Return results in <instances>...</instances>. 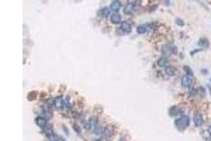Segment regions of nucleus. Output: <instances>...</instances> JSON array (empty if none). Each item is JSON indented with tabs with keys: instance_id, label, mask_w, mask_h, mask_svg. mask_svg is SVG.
Instances as JSON below:
<instances>
[{
	"instance_id": "412c9836",
	"label": "nucleus",
	"mask_w": 211,
	"mask_h": 141,
	"mask_svg": "<svg viewBox=\"0 0 211 141\" xmlns=\"http://www.w3.org/2000/svg\"><path fill=\"white\" fill-rule=\"evenodd\" d=\"M73 128H75V131L78 133V134H82V130H80V126H79L78 123H73Z\"/></svg>"
},
{
	"instance_id": "f03ea898",
	"label": "nucleus",
	"mask_w": 211,
	"mask_h": 141,
	"mask_svg": "<svg viewBox=\"0 0 211 141\" xmlns=\"http://www.w3.org/2000/svg\"><path fill=\"white\" fill-rule=\"evenodd\" d=\"M139 4H141V2H128V3L124 4L123 10H124V13L127 14V16H132V14L138 10Z\"/></svg>"
},
{
	"instance_id": "f3484780",
	"label": "nucleus",
	"mask_w": 211,
	"mask_h": 141,
	"mask_svg": "<svg viewBox=\"0 0 211 141\" xmlns=\"http://www.w3.org/2000/svg\"><path fill=\"white\" fill-rule=\"evenodd\" d=\"M148 31H149V28H148V24H139L137 27V33L138 34H147Z\"/></svg>"
},
{
	"instance_id": "4468645a",
	"label": "nucleus",
	"mask_w": 211,
	"mask_h": 141,
	"mask_svg": "<svg viewBox=\"0 0 211 141\" xmlns=\"http://www.w3.org/2000/svg\"><path fill=\"white\" fill-rule=\"evenodd\" d=\"M163 74H165V76H174L176 74H177V69L174 68V66H166L165 69H163Z\"/></svg>"
},
{
	"instance_id": "1a4fd4ad",
	"label": "nucleus",
	"mask_w": 211,
	"mask_h": 141,
	"mask_svg": "<svg viewBox=\"0 0 211 141\" xmlns=\"http://www.w3.org/2000/svg\"><path fill=\"white\" fill-rule=\"evenodd\" d=\"M193 123H194L196 127H201L203 124H204V116H203L200 112L194 113V116H193Z\"/></svg>"
},
{
	"instance_id": "ddd939ff",
	"label": "nucleus",
	"mask_w": 211,
	"mask_h": 141,
	"mask_svg": "<svg viewBox=\"0 0 211 141\" xmlns=\"http://www.w3.org/2000/svg\"><path fill=\"white\" fill-rule=\"evenodd\" d=\"M55 109L56 110H62L64 109V94L55 96Z\"/></svg>"
},
{
	"instance_id": "f257e3e1",
	"label": "nucleus",
	"mask_w": 211,
	"mask_h": 141,
	"mask_svg": "<svg viewBox=\"0 0 211 141\" xmlns=\"http://www.w3.org/2000/svg\"><path fill=\"white\" fill-rule=\"evenodd\" d=\"M192 123V117L189 114H182L177 118H174V127L179 130V131H184Z\"/></svg>"
},
{
	"instance_id": "6ab92c4d",
	"label": "nucleus",
	"mask_w": 211,
	"mask_h": 141,
	"mask_svg": "<svg viewBox=\"0 0 211 141\" xmlns=\"http://www.w3.org/2000/svg\"><path fill=\"white\" fill-rule=\"evenodd\" d=\"M198 45L207 48L208 47V40H207V38H200V40H198Z\"/></svg>"
},
{
	"instance_id": "4be33fe9",
	"label": "nucleus",
	"mask_w": 211,
	"mask_h": 141,
	"mask_svg": "<svg viewBox=\"0 0 211 141\" xmlns=\"http://www.w3.org/2000/svg\"><path fill=\"white\" fill-rule=\"evenodd\" d=\"M184 72H186V75H190V76H193V70L189 68V66H184Z\"/></svg>"
},
{
	"instance_id": "39448f33",
	"label": "nucleus",
	"mask_w": 211,
	"mask_h": 141,
	"mask_svg": "<svg viewBox=\"0 0 211 141\" xmlns=\"http://www.w3.org/2000/svg\"><path fill=\"white\" fill-rule=\"evenodd\" d=\"M180 83H182V86H183L186 90H190L192 88H194V78L184 74V75L182 76V79H180Z\"/></svg>"
},
{
	"instance_id": "b1692460",
	"label": "nucleus",
	"mask_w": 211,
	"mask_h": 141,
	"mask_svg": "<svg viewBox=\"0 0 211 141\" xmlns=\"http://www.w3.org/2000/svg\"><path fill=\"white\" fill-rule=\"evenodd\" d=\"M176 24H179L180 27H183V26H184V23H183V20H182V19H176Z\"/></svg>"
},
{
	"instance_id": "20e7f679",
	"label": "nucleus",
	"mask_w": 211,
	"mask_h": 141,
	"mask_svg": "<svg viewBox=\"0 0 211 141\" xmlns=\"http://www.w3.org/2000/svg\"><path fill=\"white\" fill-rule=\"evenodd\" d=\"M131 28H132L131 20H123V23L120 24V30H117V34L118 35H125V34H128L131 31Z\"/></svg>"
},
{
	"instance_id": "c85d7f7f",
	"label": "nucleus",
	"mask_w": 211,
	"mask_h": 141,
	"mask_svg": "<svg viewBox=\"0 0 211 141\" xmlns=\"http://www.w3.org/2000/svg\"><path fill=\"white\" fill-rule=\"evenodd\" d=\"M93 141H104V140H103V138H94Z\"/></svg>"
},
{
	"instance_id": "9d476101",
	"label": "nucleus",
	"mask_w": 211,
	"mask_h": 141,
	"mask_svg": "<svg viewBox=\"0 0 211 141\" xmlns=\"http://www.w3.org/2000/svg\"><path fill=\"white\" fill-rule=\"evenodd\" d=\"M156 66H158V68H162V69H165L166 66H169V58L162 55L161 58L156 61Z\"/></svg>"
},
{
	"instance_id": "393cba45",
	"label": "nucleus",
	"mask_w": 211,
	"mask_h": 141,
	"mask_svg": "<svg viewBox=\"0 0 211 141\" xmlns=\"http://www.w3.org/2000/svg\"><path fill=\"white\" fill-rule=\"evenodd\" d=\"M207 134H208V137L211 138V126L208 127V128H207Z\"/></svg>"
},
{
	"instance_id": "bb28decb",
	"label": "nucleus",
	"mask_w": 211,
	"mask_h": 141,
	"mask_svg": "<svg viewBox=\"0 0 211 141\" xmlns=\"http://www.w3.org/2000/svg\"><path fill=\"white\" fill-rule=\"evenodd\" d=\"M201 74H203V75H207V74H208V70H207V69H201Z\"/></svg>"
},
{
	"instance_id": "9b49d317",
	"label": "nucleus",
	"mask_w": 211,
	"mask_h": 141,
	"mask_svg": "<svg viewBox=\"0 0 211 141\" xmlns=\"http://www.w3.org/2000/svg\"><path fill=\"white\" fill-rule=\"evenodd\" d=\"M121 7H124V4H123L121 2H118V0H113L110 3V9L113 13H118Z\"/></svg>"
},
{
	"instance_id": "0eeeda50",
	"label": "nucleus",
	"mask_w": 211,
	"mask_h": 141,
	"mask_svg": "<svg viewBox=\"0 0 211 141\" xmlns=\"http://www.w3.org/2000/svg\"><path fill=\"white\" fill-rule=\"evenodd\" d=\"M113 11H111L110 6H104V7H101L99 11H97V17L99 19H110Z\"/></svg>"
},
{
	"instance_id": "7ed1b4c3",
	"label": "nucleus",
	"mask_w": 211,
	"mask_h": 141,
	"mask_svg": "<svg viewBox=\"0 0 211 141\" xmlns=\"http://www.w3.org/2000/svg\"><path fill=\"white\" fill-rule=\"evenodd\" d=\"M161 52H162V55H163V56H168V58H169L172 54H176L177 50H176V47H174L173 42H166V44L162 45Z\"/></svg>"
},
{
	"instance_id": "f8f14e48",
	"label": "nucleus",
	"mask_w": 211,
	"mask_h": 141,
	"mask_svg": "<svg viewBox=\"0 0 211 141\" xmlns=\"http://www.w3.org/2000/svg\"><path fill=\"white\" fill-rule=\"evenodd\" d=\"M35 124H37V126L42 130V128H44L45 126H48L49 123H48V120H45V118L42 117V116H40V114H38L37 117H35Z\"/></svg>"
},
{
	"instance_id": "5701e85b",
	"label": "nucleus",
	"mask_w": 211,
	"mask_h": 141,
	"mask_svg": "<svg viewBox=\"0 0 211 141\" xmlns=\"http://www.w3.org/2000/svg\"><path fill=\"white\" fill-rule=\"evenodd\" d=\"M35 94H37V93H35V92H32V93H30V94H28V100H34V99L37 98Z\"/></svg>"
},
{
	"instance_id": "cd10ccee",
	"label": "nucleus",
	"mask_w": 211,
	"mask_h": 141,
	"mask_svg": "<svg viewBox=\"0 0 211 141\" xmlns=\"http://www.w3.org/2000/svg\"><path fill=\"white\" fill-rule=\"evenodd\" d=\"M118 141H125V137H124V136H121V137L118 138Z\"/></svg>"
},
{
	"instance_id": "6e6552de",
	"label": "nucleus",
	"mask_w": 211,
	"mask_h": 141,
	"mask_svg": "<svg viewBox=\"0 0 211 141\" xmlns=\"http://www.w3.org/2000/svg\"><path fill=\"white\" fill-rule=\"evenodd\" d=\"M182 114H186L182 106H172V107L169 109V116L170 117L177 118L179 116H182Z\"/></svg>"
},
{
	"instance_id": "a211bd4d",
	"label": "nucleus",
	"mask_w": 211,
	"mask_h": 141,
	"mask_svg": "<svg viewBox=\"0 0 211 141\" xmlns=\"http://www.w3.org/2000/svg\"><path fill=\"white\" fill-rule=\"evenodd\" d=\"M40 116H42L45 120L49 122L51 118H52V112L51 110H40Z\"/></svg>"
},
{
	"instance_id": "423d86ee",
	"label": "nucleus",
	"mask_w": 211,
	"mask_h": 141,
	"mask_svg": "<svg viewBox=\"0 0 211 141\" xmlns=\"http://www.w3.org/2000/svg\"><path fill=\"white\" fill-rule=\"evenodd\" d=\"M115 134V127L111 126V124H107L104 128V133H103V136H101V138L104 141H110L113 140V137H114Z\"/></svg>"
},
{
	"instance_id": "2eb2a0df",
	"label": "nucleus",
	"mask_w": 211,
	"mask_h": 141,
	"mask_svg": "<svg viewBox=\"0 0 211 141\" xmlns=\"http://www.w3.org/2000/svg\"><path fill=\"white\" fill-rule=\"evenodd\" d=\"M42 133H44L45 138H49L52 134H55V133H54V127L51 126V124H48V126L44 127V128H42Z\"/></svg>"
},
{
	"instance_id": "aec40b11",
	"label": "nucleus",
	"mask_w": 211,
	"mask_h": 141,
	"mask_svg": "<svg viewBox=\"0 0 211 141\" xmlns=\"http://www.w3.org/2000/svg\"><path fill=\"white\" fill-rule=\"evenodd\" d=\"M206 96V90H204V88H197V98H204Z\"/></svg>"
},
{
	"instance_id": "a878e982",
	"label": "nucleus",
	"mask_w": 211,
	"mask_h": 141,
	"mask_svg": "<svg viewBox=\"0 0 211 141\" xmlns=\"http://www.w3.org/2000/svg\"><path fill=\"white\" fill-rule=\"evenodd\" d=\"M201 51V48H200V50H193L192 51V55H194V54H197V52H200Z\"/></svg>"
},
{
	"instance_id": "dca6fc26",
	"label": "nucleus",
	"mask_w": 211,
	"mask_h": 141,
	"mask_svg": "<svg viewBox=\"0 0 211 141\" xmlns=\"http://www.w3.org/2000/svg\"><path fill=\"white\" fill-rule=\"evenodd\" d=\"M110 23L111 24H121L123 23V20H121V16H120V13H113L111 14L110 19Z\"/></svg>"
}]
</instances>
